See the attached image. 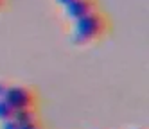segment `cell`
Segmentation results:
<instances>
[{
  "label": "cell",
  "instance_id": "1",
  "mask_svg": "<svg viewBox=\"0 0 149 129\" xmlns=\"http://www.w3.org/2000/svg\"><path fill=\"white\" fill-rule=\"evenodd\" d=\"M104 31V18L99 13H88L86 16H81L74 20V31H72V41L77 45H84Z\"/></svg>",
  "mask_w": 149,
  "mask_h": 129
},
{
  "label": "cell",
  "instance_id": "2",
  "mask_svg": "<svg viewBox=\"0 0 149 129\" xmlns=\"http://www.w3.org/2000/svg\"><path fill=\"white\" fill-rule=\"evenodd\" d=\"M4 99L7 101V104L13 107V110H27V107H34V93L31 92L25 86H9L7 93Z\"/></svg>",
  "mask_w": 149,
  "mask_h": 129
},
{
  "label": "cell",
  "instance_id": "3",
  "mask_svg": "<svg viewBox=\"0 0 149 129\" xmlns=\"http://www.w3.org/2000/svg\"><path fill=\"white\" fill-rule=\"evenodd\" d=\"M95 11V4L93 0H72L70 4L65 6V15L70 20H77L81 16H86L88 13Z\"/></svg>",
  "mask_w": 149,
  "mask_h": 129
},
{
  "label": "cell",
  "instance_id": "4",
  "mask_svg": "<svg viewBox=\"0 0 149 129\" xmlns=\"http://www.w3.org/2000/svg\"><path fill=\"white\" fill-rule=\"evenodd\" d=\"M13 120L16 124H29V122H38V113L34 107H27V110H16L13 111Z\"/></svg>",
  "mask_w": 149,
  "mask_h": 129
},
{
  "label": "cell",
  "instance_id": "5",
  "mask_svg": "<svg viewBox=\"0 0 149 129\" xmlns=\"http://www.w3.org/2000/svg\"><path fill=\"white\" fill-rule=\"evenodd\" d=\"M13 107L7 104L6 99H0V122L2 120H7V118H11L13 117Z\"/></svg>",
  "mask_w": 149,
  "mask_h": 129
},
{
  "label": "cell",
  "instance_id": "6",
  "mask_svg": "<svg viewBox=\"0 0 149 129\" xmlns=\"http://www.w3.org/2000/svg\"><path fill=\"white\" fill-rule=\"evenodd\" d=\"M0 129H18V124L13 120V118H7V120L0 122Z\"/></svg>",
  "mask_w": 149,
  "mask_h": 129
},
{
  "label": "cell",
  "instance_id": "7",
  "mask_svg": "<svg viewBox=\"0 0 149 129\" xmlns=\"http://www.w3.org/2000/svg\"><path fill=\"white\" fill-rule=\"evenodd\" d=\"M18 129H41L40 122H29V124H18Z\"/></svg>",
  "mask_w": 149,
  "mask_h": 129
},
{
  "label": "cell",
  "instance_id": "8",
  "mask_svg": "<svg viewBox=\"0 0 149 129\" xmlns=\"http://www.w3.org/2000/svg\"><path fill=\"white\" fill-rule=\"evenodd\" d=\"M7 88H9V86H7L6 83H2V81H0V99H4V97H6V93H7Z\"/></svg>",
  "mask_w": 149,
  "mask_h": 129
},
{
  "label": "cell",
  "instance_id": "9",
  "mask_svg": "<svg viewBox=\"0 0 149 129\" xmlns=\"http://www.w3.org/2000/svg\"><path fill=\"white\" fill-rule=\"evenodd\" d=\"M56 2H58L59 6H63V7H65L67 4H70V2H72V0H56Z\"/></svg>",
  "mask_w": 149,
  "mask_h": 129
},
{
  "label": "cell",
  "instance_id": "10",
  "mask_svg": "<svg viewBox=\"0 0 149 129\" xmlns=\"http://www.w3.org/2000/svg\"><path fill=\"white\" fill-rule=\"evenodd\" d=\"M0 6H2V0H0Z\"/></svg>",
  "mask_w": 149,
  "mask_h": 129
}]
</instances>
